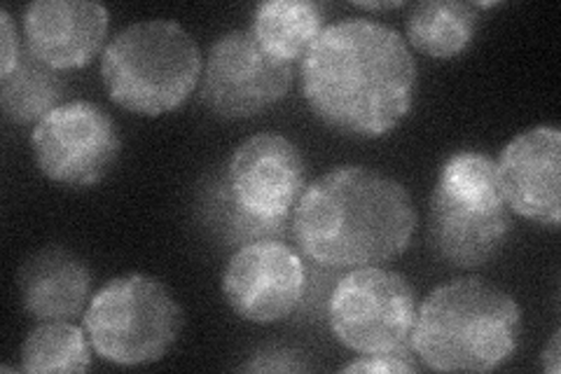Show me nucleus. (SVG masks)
<instances>
[{"label": "nucleus", "instance_id": "obj_1", "mask_svg": "<svg viewBox=\"0 0 561 374\" xmlns=\"http://www.w3.org/2000/svg\"><path fill=\"white\" fill-rule=\"evenodd\" d=\"M300 78L313 117L358 140L398 129L419 94V66L408 41L370 16L328 24L302 59Z\"/></svg>", "mask_w": 561, "mask_h": 374}, {"label": "nucleus", "instance_id": "obj_2", "mask_svg": "<svg viewBox=\"0 0 561 374\" xmlns=\"http://www.w3.org/2000/svg\"><path fill=\"white\" fill-rule=\"evenodd\" d=\"M419 227L410 190L363 165H342L307 185L293 239L321 270H358L400 258Z\"/></svg>", "mask_w": 561, "mask_h": 374}, {"label": "nucleus", "instance_id": "obj_3", "mask_svg": "<svg viewBox=\"0 0 561 374\" xmlns=\"http://www.w3.org/2000/svg\"><path fill=\"white\" fill-rule=\"evenodd\" d=\"M522 335L517 299L482 276H461L419 302L412 351L435 372H494Z\"/></svg>", "mask_w": 561, "mask_h": 374}, {"label": "nucleus", "instance_id": "obj_4", "mask_svg": "<svg viewBox=\"0 0 561 374\" xmlns=\"http://www.w3.org/2000/svg\"><path fill=\"white\" fill-rule=\"evenodd\" d=\"M204 57L192 33L171 20L117 31L101 55V82L119 109L138 117L179 111L197 92Z\"/></svg>", "mask_w": 561, "mask_h": 374}, {"label": "nucleus", "instance_id": "obj_5", "mask_svg": "<svg viewBox=\"0 0 561 374\" xmlns=\"http://www.w3.org/2000/svg\"><path fill=\"white\" fill-rule=\"evenodd\" d=\"M183 324V307L167 283L140 272L105 281L82 316L94 353L119 367L160 363Z\"/></svg>", "mask_w": 561, "mask_h": 374}, {"label": "nucleus", "instance_id": "obj_6", "mask_svg": "<svg viewBox=\"0 0 561 374\" xmlns=\"http://www.w3.org/2000/svg\"><path fill=\"white\" fill-rule=\"evenodd\" d=\"M419 302L408 276L381 264L358 267L332 286L325 318L335 340L358 355L408 353Z\"/></svg>", "mask_w": 561, "mask_h": 374}, {"label": "nucleus", "instance_id": "obj_7", "mask_svg": "<svg viewBox=\"0 0 561 374\" xmlns=\"http://www.w3.org/2000/svg\"><path fill=\"white\" fill-rule=\"evenodd\" d=\"M33 162L47 181L94 188L122 155V134L113 115L94 101H66L31 129Z\"/></svg>", "mask_w": 561, "mask_h": 374}, {"label": "nucleus", "instance_id": "obj_8", "mask_svg": "<svg viewBox=\"0 0 561 374\" xmlns=\"http://www.w3.org/2000/svg\"><path fill=\"white\" fill-rule=\"evenodd\" d=\"M307 171L305 155L290 138L262 132L243 138L232 150L220 183L245 218L284 237L309 185Z\"/></svg>", "mask_w": 561, "mask_h": 374}, {"label": "nucleus", "instance_id": "obj_9", "mask_svg": "<svg viewBox=\"0 0 561 374\" xmlns=\"http://www.w3.org/2000/svg\"><path fill=\"white\" fill-rule=\"evenodd\" d=\"M295 80V68L274 59L251 29L222 33L210 45L202 82L199 103L220 120H251L284 101Z\"/></svg>", "mask_w": 561, "mask_h": 374}, {"label": "nucleus", "instance_id": "obj_10", "mask_svg": "<svg viewBox=\"0 0 561 374\" xmlns=\"http://www.w3.org/2000/svg\"><path fill=\"white\" fill-rule=\"evenodd\" d=\"M230 309L255 326L290 318L309 293L305 258L284 239H255L234 248L220 279Z\"/></svg>", "mask_w": 561, "mask_h": 374}, {"label": "nucleus", "instance_id": "obj_11", "mask_svg": "<svg viewBox=\"0 0 561 374\" xmlns=\"http://www.w3.org/2000/svg\"><path fill=\"white\" fill-rule=\"evenodd\" d=\"M503 200L513 216L559 229L561 223V129L536 124L519 132L496 159Z\"/></svg>", "mask_w": 561, "mask_h": 374}, {"label": "nucleus", "instance_id": "obj_12", "mask_svg": "<svg viewBox=\"0 0 561 374\" xmlns=\"http://www.w3.org/2000/svg\"><path fill=\"white\" fill-rule=\"evenodd\" d=\"M111 14L94 0H35L22 16L24 47L55 70L90 66L108 38Z\"/></svg>", "mask_w": 561, "mask_h": 374}, {"label": "nucleus", "instance_id": "obj_13", "mask_svg": "<svg viewBox=\"0 0 561 374\" xmlns=\"http://www.w3.org/2000/svg\"><path fill=\"white\" fill-rule=\"evenodd\" d=\"M515 229L513 211L459 204L437 190L428 202V241L433 253L456 270H480L496 260Z\"/></svg>", "mask_w": 561, "mask_h": 374}, {"label": "nucleus", "instance_id": "obj_14", "mask_svg": "<svg viewBox=\"0 0 561 374\" xmlns=\"http://www.w3.org/2000/svg\"><path fill=\"white\" fill-rule=\"evenodd\" d=\"M94 276L90 264L66 246H45L16 270L24 311L35 320H73L90 307Z\"/></svg>", "mask_w": 561, "mask_h": 374}, {"label": "nucleus", "instance_id": "obj_15", "mask_svg": "<svg viewBox=\"0 0 561 374\" xmlns=\"http://www.w3.org/2000/svg\"><path fill=\"white\" fill-rule=\"evenodd\" d=\"M480 10L463 0H421L410 8L405 41L421 55L437 61L461 57L476 43Z\"/></svg>", "mask_w": 561, "mask_h": 374}, {"label": "nucleus", "instance_id": "obj_16", "mask_svg": "<svg viewBox=\"0 0 561 374\" xmlns=\"http://www.w3.org/2000/svg\"><path fill=\"white\" fill-rule=\"evenodd\" d=\"M325 26V12L319 3L267 0L255 8L251 33L274 59L295 66L307 57Z\"/></svg>", "mask_w": 561, "mask_h": 374}, {"label": "nucleus", "instance_id": "obj_17", "mask_svg": "<svg viewBox=\"0 0 561 374\" xmlns=\"http://www.w3.org/2000/svg\"><path fill=\"white\" fill-rule=\"evenodd\" d=\"M66 80L59 70L45 66L24 47L20 64L10 76L0 78V105L3 117L16 127L38 124L47 113L64 103Z\"/></svg>", "mask_w": 561, "mask_h": 374}, {"label": "nucleus", "instance_id": "obj_18", "mask_svg": "<svg viewBox=\"0 0 561 374\" xmlns=\"http://www.w3.org/2000/svg\"><path fill=\"white\" fill-rule=\"evenodd\" d=\"M22 372H87L92 367V342L82 326L70 320H38L22 344Z\"/></svg>", "mask_w": 561, "mask_h": 374}, {"label": "nucleus", "instance_id": "obj_19", "mask_svg": "<svg viewBox=\"0 0 561 374\" xmlns=\"http://www.w3.org/2000/svg\"><path fill=\"white\" fill-rule=\"evenodd\" d=\"M433 190L468 206L494 208L505 204L496 159L480 150H459L449 155L437 173Z\"/></svg>", "mask_w": 561, "mask_h": 374}, {"label": "nucleus", "instance_id": "obj_20", "mask_svg": "<svg viewBox=\"0 0 561 374\" xmlns=\"http://www.w3.org/2000/svg\"><path fill=\"white\" fill-rule=\"evenodd\" d=\"M243 372H305L311 370L307 355L286 344H265L257 349L251 361L241 363Z\"/></svg>", "mask_w": 561, "mask_h": 374}, {"label": "nucleus", "instance_id": "obj_21", "mask_svg": "<svg viewBox=\"0 0 561 374\" xmlns=\"http://www.w3.org/2000/svg\"><path fill=\"white\" fill-rule=\"evenodd\" d=\"M419 363L414 361V353H375V355H358L356 361L342 367V372H416Z\"/></svg>", "mask_w": 561, "mask_h": 374}, {"label": "nucleus", "instance_id": "obj_22", "mask_svg": "<svg viewBox=\"0 0 561 374\" xmlns=\"http://www.w3.org/2000/svg\"><path fill=\"white\" fill-rule=\"evenodd\" d=\"M0 38H3V49H0V78H5L20 64L24 52L20 31H16V24L8 10H0Z\"/></svg>", "mask_w": 561, "mask_h": 374}, {"label": "nucleus", "instance_id": "obj_23", "mask_svg": "<svg viewBox=\"0 0 561 374\" xmlns=\"http://www.w3.org/2000/svg\"><path fill=\"white\" fill-rule=\"evenodd\" d=\"M559 342H561V332L554 330L550 342L540 351V365L550 374H559V370H561V344Z\"/></svg>", "mask_w": 561, "mask_h": 374}, {"label": "nucleus", "instance_id": "obj_24", "mask_svg": "<svg viewBox=\"0 0 561 374\" xmlns=\"http://www.w3.org/2000/svg\"><path fill=\"white\" fill-rule=\"evenodd\" d=\"M356 8L367 12H389V10L405 8V3H402V0H386V3H356Z\"/></svg>", "mask_w": 561, "mask_h": 374}]
</instances>
